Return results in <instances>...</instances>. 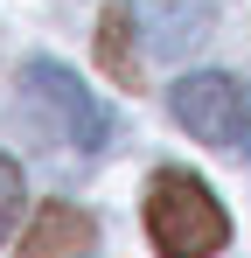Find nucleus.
I'll list each match as a JSON object with an SVG mask.
<instances>
[{
    "label": "nucleus",
    "instance_id": "nucleus-5",
    "mask_svg": "<svg viewBox=\"0 0 251 258\" xmlns=\"http://www.w3.org/2000/svg\"><path fill=\"white\" fill-rule=\"evenodd\" d=\"M91 244H98V223H91L77 203H49V210L28 223L21 258H84Z\"/></svg>",
    "mask_w": 251,
    "mask_h": 258
},
{
    "label": "nucleus",
    "instance_id": "nucleus-1",
    "mask_svg": "<svg viewBox=\"0 0 251 258\" xmlns=\"http://www.w3.org/2000/svg\"><path fill=\"white\" fill-rule=\"evenodd\" d=\"M147 237L161 258H216L230 244V216L209 196L203 174L189 168H161L147 181Z\"/></svg>",
    "mask_w": 251,
    "mask_h": 258
},
{
    "label": "nucleus",
    "instance_id": "nucleus-6",
    "mask_svg": "<svg viewBox=\"0 0 251 258\" xmlns=\"http://www.w3.org/2000/svg\"><path fill=\"white\" fill-rule=\"evenodd\" d=\"M14 216H21V168L0 154V237L14 230Z\"/></svg>",
    "mask_w": 251,
    "mask_h": 258
},
{
    "label": "nucleus",
    "instance_id": "nucleus-4",
    "mask_svg": "<svg viewBox=\"0 0 251 258\" xmlns=\"http://www.w3.org/2000/svg\"><path fill=\"white\" fill-rule=\"evenodd\" d=\"M126 14H133L140 49L161 56V63L196 56V49L209 42V28H216V0H133Z\"/></svg>",
    "mask_w": 251,
    "mask_h": 258
},
{
    "label": "nucleus",
    "instance_id": "nucleus-3",
    "mask_svg": "<svg viewBox=\"0 0 251 258\" xmlns=\"http://www.w3.org/2000/svg\"><path fill=\"white\" fill-rule=\"evenodd\" d=\"M167 112L196 140H209V147H244V133H251V84L230 77V70H196V77H181V84L167 91Z\"/></svg>",
    "mask_w": 251,
    "mask_h": 258
},
{
    "label": "nucleus",
    "instance_id": "nucleus-2",
    "mask_svg": "<svg viewBox=\"0 0 251 258\" xmlns=\"http://www.w3.org/2000/svg\"><path fill=\"white\" fill-rule=\"evenodd\" d=\"M21 91H28V105H35L42 119L56 126V140H70L77 154H98L105 140H112V119H105V105L91 98V91L63 70V63H49V56H28L21 63Z\"/></svg>",
    "mask_w": 251,
    "mask_h": 258
}]
</instances>
